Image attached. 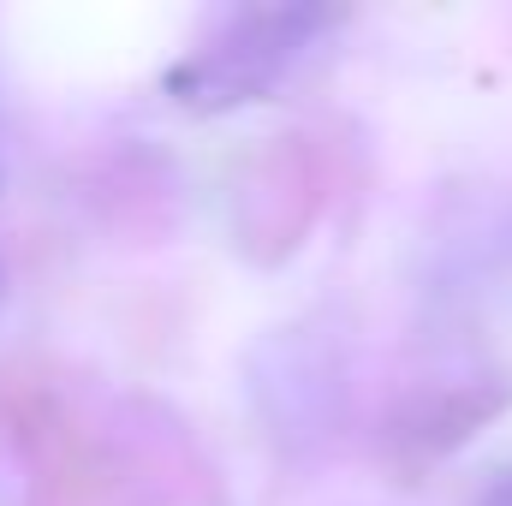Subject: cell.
I'll return each mask as SVG.
<instances>
[{
	"mask_svg": "<svg viewBox=\"0 0 512 506\" xmlns=\"http://www.w3.org/2000/svg\"><path fill=\"white\" fill-rule=\"evenodd\" d=\"M328 24H334L328 6H245L221 18V30L167 72V90L185 108H209V114L239 108L262 90H274L292 72V60L316 42V30Z\"/></svg>",
	"mask_w": 512,
	"mask_h": 506,
	"instance_id": "6da1fadb",
	"label": "cell"
},
{
	"mask_svg": "<svg viewBox=\"0 0 512 506\" xmlns=\"http://www.w3.org/2000/svg\"><path fill=\"white\" fill-rule=\"evenodd\" d=\"M6 298H12V268H6V256H0V310H6Z\"/></svg>",
	"mask_w": 512,
	"mask_h": 506,
	"instance_id": "3957f363",
	"label": "cell"
},
{
	"mask_svg": "<svg viewBox=\"0 0 512 506\" xmlns=\"http://www.w3.org/2000/svg\"><path fill=\"white\" fill-rule=\"evenodd\" d=\"M477 506H512V465H501V471L477 489Z\"/></svg>",
	"mask_w": 512,
	"mask_h": 506,
	"instance_id": "7a4b0ae2",
	"label": "cell"
}]
</instances>
